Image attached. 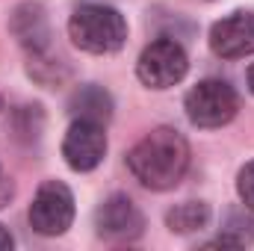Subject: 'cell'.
I'll return each mask as SVG.
<instances>
[{
    "mask_svg": "<svg viewBox=\"0 0 254 251\" xmlns=\"http://www.w3.org/2000/svg\"><path fill=\"white\" fill-rule=\"evenodd\" d=\"M127 169L154 192L175 189L190 169V142L175 127H157L130 148Z\"/></svg>",
    "mask_w": 254,
    "mask_h": 251,
    "instance_id": "1",
    "label": "cell"
},
{
    "mask_svg": "<svg viewBox=\"0 0 254 251\" xmlns=\"http://www.w3.org/2000/svg\"><path fill=\"white\" fill-rule=\"evenodd\" d=\"M68 36L71 42L86 51V54H116L122 51L127 42V21L125 15L113 6L104 3H83L74 9L71 21H68Z\"/></svg>",
    "mask_w": 254,
    "mask_h": 251,
    "instance_id": "2",
    "label": "cell"
},
{
    "mask_svg": "<svg viewBox=\"0 0 254 251\" xmlns=\"http://www.w3.org/2000/svg\"><path fill=\"white\" fill-rule=\"evenodd\" d=\"M184 110L195 127L213 130L228 125L240 113V95L228 80H201L187 92Z\"/></svg>",
    "mask_w": 254,
    "mask_h": 251,
    "instance_id": "3",
    "label": "cell"
},
{
    "mask_svg": "<svg viewBox=\"0 0 254 251\" xmlns=\"http://www.w3.org/2000/svg\"><path fill=\"white\" fill-rule=\"evenodd\" d=\"M187 71H190V57L175 39L151 42L136 63V74L148 89H172L187 77Z\"/></svg>",
    "mask_w": 254,
    "mask_h": 251,
    "instance_id": "4",
    "label": "cell"
},
{
    "mask_svg": "<svg viewBox=\"0 0 254 251\" xmlns=\"http://www.w3.org/2000/svg\"><path fill=\"white\" fill-rule=\"evenodd\" d=\"M74 222V195L63 181H45L30 204V228L42 237H60Z\"/></svg>",
    "mask_w": 254,
    "mask_h": 251,
    "instance_id": "5",
    "label": "cell"
},
{
    "mask_svg": "<svg viewBox=\"0 0 254 251\" xmlns=\"http://www.w3.org/2000/svg\"><path fill=\"white\" fill-rule=\"evenodd\" d=\"M63 157L74 172H92L107 157V133L101 122L74 119L63 139Z\"/></svg>",
    "mask_w": 254,
    "mask_h": 251,
    "instance_id": "6",
    "label": "cell"
},
{
    "mask_svg": "<svg viewBox=\"0 0 254 251\" xmlns=\"http://www.w3.org/2000/svg\"><path fill=\"white\" fill-rule=\"evenodd\" d=\"M95 231L107 243H133L142 237L145 219L127 195L116 192L95 210Z\"/></svg>",
    "mask_w": 254,
    "mask_h": 251,
    "instance_id": "7",
    "label": "cell"
},
{
    "mask_svg": "<svg viewBox=\"0 0 254 251\" xmlns=\"http://www.w3.org/2000/svg\"><path fill=\"white\" fill-rule=\"evenodd\" d=\"M210 48L222 60H243L254 54V12L237 9L210 27Z\"/></svg>",
    "mask_w": 254,
    "mask_h": 251,
    "instance_id": "8",
    "label": "cell"
},
{
    "mask_svg": "<svg viewBox=\"0 0 254 251\" xmlns=\"http://www.w3.org/2000/svg\"><path fill=\"white\" fill-rule=\"evenodd\" d=\"M9 30L18 39V45L30 54V60L51 54V24L39 3H21L9 18Z\"/></svg>",
    "mask_w": 254,
    "mask_h": 251,
    "instance_id": "9",
    "label": "cell"
},
{
    "mask_svg": "<svg viewBox=\"0 0 254 251\" xmlns=\"http://www.w3.org/2000/svg\"><path fill=\"white\" fill-rule=\"evenodd\" d=\"M68 110L74 119H92V122H110L113 116V98L101 89V86H80L71 101H68Z\"/></svg>",
    "mask_w": 254,
    "mask_h": 251,
    "instance_id": "10",
    "label": "cell"
},
{
    "mask_svg": "<svg viewBox=\"0 0 254 251\" xmlns=\"http://www.w3.org/2000/svg\"><path fill=\"white\" fill-rule=\"evenodd\" d=\"M207 222H210V207L204 201H184L166 213V225L172 234H195L207 228Z\"/></svg>",
    "mask_w": 254,
    "mask_h": 251,
    "instance_id": "11",
    "label": "cell"
},
{
    "mask_svg": "<svg viewBox=\"0 0 254 251\" xmlns=\"http://www.w3.org/2000/svg\"><path fill=\"white\" fill-rule=\"evenodd\" d=\"M237 195L249 210H254V160L246 163L237 175Z\"/></svg>",
    "mask_w": 254,
    "mask_h": 251,
    "instance_id": "12",
    "label": "cell"
},
{
    "mask_svg": "<svg viewBox=\"0 0 254 251\" xmlns=\"http://www.w3.org/2000/svg\"><path fill=\"white\" fill-rule=\"evenodd\" d=\"M12 195H15V187H12V178L6 175V169L0 166V210L12 201Z\"/></svg>",
    "mask_w": 254,
    "mask_h": 251,
    "instance_id": "13",
    "label": "cell"
},
{
    "mask_svg": "<svg viewBox=\"0 0 254 251\" xmlns=\"http://www.w3.org/2000/svg\"><path fill=\"white\" fill-rule=\"evenodd\" d=\"M12 246H15V240H12V234H9V231H6V228L0 225V251H9Z\"/></svg>",
    "mask_w": 254,
    "mask_h": 251,
    "instance_id": "14",
    "label": "cell"
},
{
    "mask_svg": "<svg viewBox=\"0 0 254 251\" xmlns=\"http://www.w3.org/2000/svg\"><path fill=\"white\" fill-rule=\"evenodd\" d=\"M249 89H252V95H254V63H252V68H249Z\"/></svg>",
    "mask_w": 254,
    "mask_h": 251,
    "instance_id": "15",
    "label": "cell"
}]
</instances>
